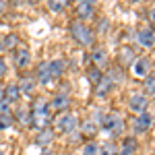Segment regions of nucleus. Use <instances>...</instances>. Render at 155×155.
I'll return each mask as SVG.
<instances>
[{
    "label": "nucleus",
    "instance_id": "2f4dec72",
    "mask_svg": "<svg viewBox=\"0 0 155 155\" xmlns=\"http://www.w3.org/2000/svg\"><path fill=\"white\" fill-rule=\"evenodd\" d=\"M6 12V0H0V15Z\"/></svg>",
    "mask_w": 155,
    "mask_h": 155
},
{
    "label": "nucleus",
    "instance_id": "423d86ee",
    "mask_svg": "<svg viewBox=\"0 0 155 155\" xmlns=\"http://www.w3.org/2000/svg\"><path fill=\"white\" fill-rule=\"evenodd\" d=\"M130 71L137 79H147L151 74V62L147 58H134V62L130 64Z\"/></svg>",
    "mask_w": 155,
    "mask_h": 155
},
{
    "label": "nucleus",
    "instance_id": "f03ea898",
    "mask_svg": "<svg viewBox=\"0 0 155 155\" xmlns=\"http://www.w3.org/2000/svg\"><path fill=\"white\" fill-rule=\"evenodd\" d=\"M71 35L87 48H93V41H95V33L89 25H85L83 21H72L71 23Z\"/></svg>",
    "mask_w": 155,
    "mask_h": 155
},
{
    "label": "nucleus",
    "instance_id": "cd10ccee",
    "mask_svg": "<svg viewBox=\"0 0 155 155\" xmlns=\"http://www.w3.org/2000/svg\"><path fill=\"white\" fill-rule=\"evenodd\" d=\"M17 46H19V37L15 35V33L4 37V50H15Z\"/></svg>",
    "mask_w": 155,
    "mask_h": 155
},
{
    "label": "nucleus",
    "instance_id": "412c9836",
    "mask_svg": "<svg viewBox=\"0 0 155 155\" xmlns=\"http://www.w3.org/2000/svg\"><path fill=\"white\" fill-rule=\"evenodd\" d=\"M71 0H48V6L52 12H62L66 6H68Z\"/></svg>",
    "mask_w": 155,
    "mask_h": 155
},
{
    "label": "nucleus",
    "instance_id": "473e14b6",
    "mask_svg": "<svg viewBox=\"0 0 155 155\" xmlns=\"http://www.w3.org/2000/svg\"><path fill=\"white\" fill-rule=\"evenodd\" d=\"M149 21L155 25V8H151V11H149Z\"/></svg>",
    "mask_w": 155,
    "mask_h": 155
},
{
    "label": "nucleus",
    "instance_id": "6ab92c4d",
    "mask_svg": "<svg viewBox=\"0 0 155 155\" xmlns=\"http://www.w3.org/2000/svg\"><path fill=\"white\" fill-rule=\"evenodd\" d=\"M4 99H8L12 106L21 99V91H19V85L17 83H11V85H6L4 87Z\"/></svg>",
    "mask_w": 155,
    "mask_h": 155
},
{
    "label": "nucleus",
    "instance_id": "72a5a7b5",
    "mask_svg": "<svg viewBox=\"0 0 155 155\" xmlns=\"http://www.w3.org/2000/svg\"><path fill=\"white\" fill-rule=\"evenodd\" d=\"M4 87H6V85L0 83V99H4Z\"/></svg>",
    "mask_w": 155,
    "mask_h": 155
},
{
    "label": "nucleus",
    "instance_id": "7c9ffc66",
    "mask_svg": "<svg viewBox=\"0 0 155 155\" xmlns=\"http://www.w3.org/2000/svg\"><path fill=\"white\" fill-rule=\"evenodd\" d=\"M4 74H6V62L0 58V79H4Z\"/></svg>",
    "mask_w": 155,
    "mask_h": 155
},
{
    "label": "nucleus",
    "instance_id": "dca6fc26",
    "mask_svg": "<svg viewBox=\"0 0 155 155\" xmlns=\"http://www.w3.org/2000/svg\"><path fill=\"white\" fill-rule=\"evenodd\" d=\"M12 116H15V122L19 124V126H31V110L29 107H19L17 112H12Z\"/></svg>",
    "mask_w": 155,
    "mask_h": 155
},
{
    "label": "nucleus",
    "instance_id": "bb28decb",
    "mask_svg": "<svg viewBox=\"0 0 155 155\" xmlns=\"http://www.w3.org/2000/svg\"><path fill=\"white\" fill-rule=\"evenodd\" d=\"M83 155H99V143L89 141V143L83 147Z\"/></svg>",
    "mask_w": 155,
    "mask_h": 155
},
{
    "label": "nucleus",
    "instance_id": "e433bc0d",
    "mask_svg": "<svg viewBox=\"0 0 155 155\" xmlns=\"http://www.w3.org/2000/svg\"><path fill=\"white\" fill-rule=\"evenodd\" d=\"M79 2H93L95 4V0H79Z\"/></svg>",
    "mask_w": 155,
    "mask_h": 155
},
{
    "label": "nucleus",
    "instance_id": "20e7f679",
    "mask_svg": "<svg viewBox=\"0 0 155 155\" xmlns=\"http://www.w3.org/2000/svg\"><path fill=\"white\" fill-rule=\"evenodd\" d=\"M54 128L58 132H62V134H72V132L79 128V120H77L74 114L64 112V114H60L58 118L54 120Z\"/></svg>",
    "mask_w": 155,
    "mask_h": 155
},
{
    "label": "nucleus",
    "instance_id": "f8f14e48",
    "mask_svg": "<svg viewBox=\"0 0 155 155\" xmlns=\"http://www.w3.org/2000/svg\"><path fill=\"white\" fill-rule=\"evenodd\" d=\"M112 87H114V79H112V74H104L101 81L95 85V95L99 97V99H104V97L110 95Z\"/></svg>",
    "mask_w": 155,
    "mask_h": 155
},
{
    "label": "nucleus",
    "instance_id": "58836bf2",
    "mask_svg": "<svg viewBox=\"0 0 155 155\" xmlns=\"http://www.w3.org/2000/svg\"><path fill=\"white\" fill-rule=\"evenodd\" d=\"M0 155H4V151H2V149H0Z\"/></svg>",
    "mask_w": 155,
    "mask_h": 155
},
{
    "label": "nucleus",
    "instance_id": "f3484780",
    "mask_svg": "<svg viewBox=\"0 0 155 155\" xmlns=\"http://www.w3.org/2000/svg\"><path fill=\"white\" fill-rule=\"evenodd\" d=\"M35 81L39 85H50V83H52V74H50V71H48V62H41V64L37 66Z\"/></svg>",
    "mask_w": 155,
    "mask_h": 155
},
{
    "label": "nucleus",
    "instance_id": "4c0bfd02",
    "mask_svg": "<svg viewBox=\"0 0 155 155\" xmlns=\"http://www.w3.org/2000/svg\"><path fill=\"white\" fill-rule=\"evenodd\" d=\"M130 2H141V0H130Z\"/></svg>",
    "mask_w": 155,
    "mask_h": 155
},
{
    "label": "nucleus",
    "instance_id": "a878e982",
    "mask_svg": "<svg viewBox=\"0 0 155 155\" xmlns=\"http://www.w3.org/2000/svg\"><path fill=\"white\" fill-rule=\"evenodd\" d=\"M87 77H89V81H91V85L95 87L99 81H101V77H104V72L99 71V68H95V66H91L89 68V72H87Z\"/></svg>",
    "mask_w": 155,
    "mask_h": 155
},
{
    "label": "nucleus",
    "instance_id": "6e6552de",
    "mask_svg": "<svg viewBox=\"0 0 155 155\" xmlns=\"http://www.w3.org/2000/svg\"><path fill=\"white\" fill-rule=\"evenodd\" d=\"M77 21H91L93 17H95V4L93 2H77Z\"/></svg>",
    "mask_w": 155,
    "mask_h": 155
},
{
    "label": "nucleus",
    "instance_id": "9b49d317",
    "mask_svg": "<svg viewBox=\"0 0 155 155\" xmlns=\"http://www.w3.org/2000/svg\"><path fill=\"white\" fill-rule=\"evenodd\" d=\"M50 107H52V112H68V107H71V95L68 93H58V95H54V99L50 101Z\"/></svg>",
    "mask_w": 155,
    "mask_h": 155
},
{
    "label": "nucleus",
    "instance_id": "39448f33",
    "mask_svg": "<svg viewBox=\"0 0 155 155\" xmlns=\"http://www.w3.org/2000/svg\"><path fill=\"white\" fill-rule=\"evenodd\" d=\"M128 107H130V112H134L137 116L139 114H143V112H147V107H149V97L145 95V93H132L130 97H128Z\"/></svg>",
    "mask_w": 155,
    "mask_h": 155
},
{
    "label": "nucleus",
    "instance_id": "a211bd4d",
    "mask_svg": "<svg viewBox=\"0 0 155 155\" xmlns=\"http://www.w3.org/2000/svg\"><path fill=\"white\" fill-rule=\"evenodd\" d=\"M54 141V130L50 128H44V130H37V137H35V145L39 147H50Z\"/></svg>",
    "mask_w": 155,
    "mask_h": 155
},
{
    "label": "nucleus",
    "instance_id": "c756f323",
    "mask_svg": "<svg viewBox=\"0 0 155 155\" xmlns=\"http://www.w3.org/2000/svg\"><path fill=\"white\" fill-rule=\"evenodd\" d=\"M0 114H12V104L8 99H0Z\"/></svg>",
    "mask_w": 155,
    "mask_h": 155
},
{
    "label": "nucleus",
    "instance_id": "f704fd0d",
    "mask_svg": "<svg viewBox=\"0 0 155 155\" xmlns=\"http://www.w3.org/2000/svg\"><path fill=\"white\" fill-rule=\"evenodd\" d=\"M2 52H4V39L0 37V54H2Z\"/></svg>",
    "mask_w": 155,
    "mask_h": 155
},
{
    "label": "nucleus",
    "instance_id": "4468645a",
    "mask_svg": "<svg viewBox=\"0 0 155 155\" xmlns=\"http://www.w3.org/2000/svg\"><path fill=\"white\" fill-rule=\"evenodd\" d=\"M137 41L143 48H155V29H139L137 31Z\"/></svg>",
    "mask_w": 155,
    "mask_h": 155
},
{
    "label": "nucleus",
    "instance_id": "393cba45",
    "mask_svg": "<svg viewBox=\"0 0 155 155\" xmlns=\"http://www.w3.org/2000/svg\"><path fill=\"white\" fill-rule=\"evenodd\" d=\"M15 124V116L12 114H0V130H8Z\"/></svg>",
    "mask_w": 155,
    "mask_h": 155
},
{
    "label": "nucleus",
    "instance_id": "5701e85b",
    "mask_svg": "<svg viewBox=\"0 0 155 155\" xmlns=\"http://www.w3.org/2000/svg\"><path fill=\"white\" fill-rule=\"evenodd\" d=\"M99 155H118V147L114 143H99Z\"/></svg>",
    "mask_w": 155,
    "mask_h": 155
},
{
    "label": "nucleus",
    "instance_id": "aec40b11",
    "mask_svg": "<svg viewBox=\"0 0 155 155\" xmlns=\"http://www.w3.org/2000/svg\"><path fill=\"white\" fill-rule=\"evenodd\" d=\"M97 130H99V124H97L95 120H85V122H83V128H81V132H83L85 137H95Z\"/></svg>",
    "mask_w": 155,
    "mask_h": 155
},
{
    "label": "nucleus",
    "instance_id": "c9c22d12",
    "mask_svg": "<svg viewBox=\"0 0 155 155\" xmlns=\"http://www.w3.org/2000/svg\"><path fill=\"white\" fill-rule=\"evenodd\" d=\"M118 155H137V153H126V151H118Z\"/></svg>",
    "mask_w": 155,
    "mask_h": 155
},
{
    "label": "nucleus",
    "instance_id": "9d476101",
    "mask_svg": "<svg viewBox=\"0 0 155 155\" xmlns=\"http://www.w3.org/2000/svg\"><path fill=\"white\" fill-rule=\"evenodd\" d=\"M91 62H93V66H95V68L104 71L107 64H110L107 50L106 48H93V50H91Z\"/></svg>",
    "mask_w": 155,
    "mask_h": 155
},
{
    "label": "nucleus",
    "instance_id": "f257e3e1",
    "mask_svg": "<svg viewBox=\"0 0 155 155\" xmlns=\"http://www.w3.org/2000/svg\"><path fill=\"white\" fill-rule=\"evenodd\" d=\"M29 110H31V126H33L35 130L50 128V122H52V107H50V101H46L44 97H35Z\"/></svg>",
    "mask_w": 155,
    "mask_h": 155
},
{
    "label": "nucleus",
    "instance_id": "4be33fe9",
    "mask_svg": "<svg viewBox=\"0 0 155 155\" xmlns=\"http://www.w3.org/2000/svg\"><path fill=\"white\" fill-rule=\"evenodd\" d=\"M145 95L155 97V74H149V77L145 79Z\"/></svg>",
    "mask_w": 155,
    "mask_h": 155
},
{
    "label": "nucleus",
    "instance_id": "b1692460",
    "mask_svg": "<svg viewBox=\"0 0 155 155\" xmlns=\"http://www.w3.org/2000/svg\"><path fill=\"white\" fill-rule=\"evenodd\" d=\"M120 62L122 64H132L134 62V52L130 48H122L120 50Z\"/></svg>",
    "mask_w": 155,
    "mask_h": 155
},
{
    "label": "nucleus",
    "instance_id": "0eeeda50",
    "mask_svg": "<svg viewBox=\"0 0 155 155\" xmlns=\"http://www.w3.org/2000/svg\"><path fill=\"white\" fill-rule=\"evenodd\" d=\"M151 124H153V116L149 112H143V114H139L137 118L132 120V128H134L137 134H145L151 128Z\"/></svg>",
    "mask_w": 155,
    "mask_h": 155
},
{
    "label": "nucleus",
    "instance_id": "c85d7f7f",
    "mask_svg": "<svg viewBox=\"0 0 155 155\" xmlns=\"http://www.w3.org/2000/svg\"><path fill=\"white\" fill-rule=\"evenodd\" d=\"M120 151H126V153H137V141L134 139H126L122 143V149Z\"/></svg>",
    "mask_w": 155,
    "mask_h": 155
},
{
    "label": "nucleus",
    "instance_id": "7ed1b4c3",
    "mask_svg": "<svg viewBox=\"0 0 155 155\" xmlns=\"http://www.w3.org/2000/svg\"><path fill=\"white\" fill-rule=\"evenodd\" d=\"M101 126L106 128V132L110 137H120L124 132V118L120 116L118 112H107L106 116L101 118Z\"/></svg>",
    "mask_w": 155,
    "mask_h": 155
},
{
    "label": "nucleus",
    "instance_id": "ddd939ff",
    "mask_svg": "<svg viewBox=\"0 0 155 155\" xmlns=\"http://www.w3.org/2000/svg\"><path fill=\"white\" fill-rule=\"evenodd\" d=\"M29 64H31V52L27 48H19L15 52V66L19 71H27Z\"/></svg>",
    "mask_w": 155,
    "mask_h": 155
},
{
    "label": "nucleus",
    "instance_id": "1a4fd4ad",
    "mask_svg": "<svg viewBox=\"0 0 155 155\" xmlns=\"http://www.w3.org/2000/svg\"><path fill=\"white\" fill-rule=\"evenodd\" d=\"M19 91H21V95H33L35 93V87H37V81L33 74H23L21 79H19Z\"/></svg>",
    "mask_w": 155,
    "mask_h": 155
},
{
    "label": "nucleus",
    "instance_id": "2eb2a0df",
    "mask_svg": "<svg viewBox=\"0 0 155 155\" xmlns=\"http://www.w3.org/2000/svg\"><path fill=\"white\" fill-rule=\"evenodd\" d=\"M48 71H50V74H52V81H54V79H60V77L64 74V71H66V62H64L62 58L50 60L48 62Z\"/></svg>",
    "mask_w": 155,
    "mask_h": 155
}]
</instances>
